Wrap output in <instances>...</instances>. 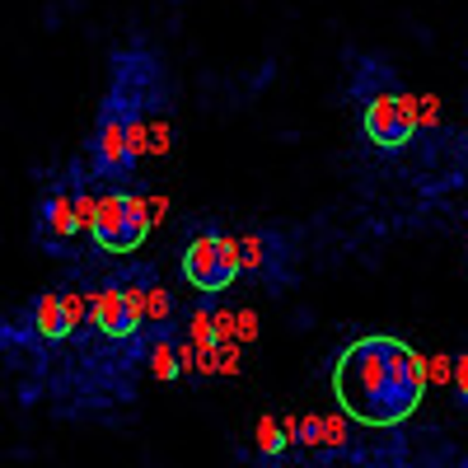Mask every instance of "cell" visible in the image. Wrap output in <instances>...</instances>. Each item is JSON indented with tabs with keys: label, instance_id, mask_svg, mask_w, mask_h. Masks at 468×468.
<instances>
[{
	"label": "cell",
	"instance_id": "cell-3",
	"mask_svg": "<svg viewBox=\"0 0 468 468\" xmlns=\"http://www.w3.org/2000/svg\"><path fill=\"white\" fill-rule=\"evenodd\" d=\"M154 216H150V202L136 197V192H99L94 202V216H90V239L103 249V253H136L145 244Z\"/></svg>",
	"mask_w": 468,
	"mask_h": 468
},
{
	"label": "cell",
	"instance_id": "cell-20",
	"mask_svg": "<svg viewBox=\"0 0 468 468\" xmlns=\"http://www.w3.org/2000/svg\"><path fill=\"white\" fill-rule=\"evenodd\" d=\"M450 384L459 388V399L468 403V356H459V361H454V379H450Z\"/></svg>",
	"mask_w": 468,
	"mask_h": 468
},
{
	"label": "cell",
	"instance_id": "cell-2",
	"mask_svg": "<svg viewBox=\"0 0 468 468\" xmlns=\"http://www.w3.org/2000/svg\"><path fill=\"white\" fill-rule=\"evenodd\" d=\"M145 108L136 94H112L103 117H99V127H94V165L99 174L108 178H122L136 169V160L145 154Z\"/></svg>",
	"mask_w": 468,
	"mask_h": 468
},
{
	"label": "cell",
	"instance_id": "cell-18",
	"mask_svg": "<svg viewBox=\"0 0 468 468\" xmlns=\"http://www.w3.org/2000/svg\"><path fill=\"white\" fill-rule=\"evenodd\" d=\"M417 117H421V127H436V122H441V99H436V94L417 99Z\"/></svg>",
	"mask_w": 468,
	"mask_h": 468
},
{
	"label": "cell",
	"instance_id": "cell-5",
	"mask_svg": "<svg viewBox=\"0 0 468 468\" xmlns=\"http://www.w3.org/2000/svg\"><path fill=\"white\" fill-rule=\"evenodd\" d=\"M361 127H366V141L375 150H403L417 127H421V117H417V94L408 90H379L366 99V112H361Z\"/></svg>",
	"mask_w": 468,
	"mask_h": 468
},
{
	"label": "cell",
	"instance_id": "cell-6",
	"mask_svg": "<svg viewBox=\"0 0 468 468\" xmlns=\"http://www.w3.org/2000/svg\"><path fill=\"white\" fill-rule=\"evenodd\" d=\"M90 324L103 337H132L145 324V291H136V286H99L90 295Z\"/></svg>",
	"mask_w": 468,
	"mask_h": 468
},
{
	"label": "cell",
	"instance_id": "cell-9",
	"mask_svg": "<svg viewBox=\"0 0 468 468\" xmlns=\"http://www.w3.org/2000/svg\"><path fill=\"white\" fill-rule=\"evenodd\" d=\"M150 375L154 379H178L183 375V366H178V346L174 342H150Z\"/></svg>",
	"mask_w": 468,
	"mask_h": 468
},
{
	"label": "cell",
	"instance_id": "cell-1",
	"mask_svg": "<svg viewBox=\"0 0 468 468\" xmlns=\"http://www.w3.org/2000/svg\"><path fill=\"white\" fill-rule=\"evenodd\" d=\"M333 399L361 426H403L426 399V361L403 337H356L333 366Z\"/></svg>",
	"mask_w": 468,
	"mask_h": 468
},
{
	"label": "cell",
	"instance_id": "cell-15",
	"mask_svg": "<svg viewBox=\"0 0 468 468\" xmlns=\"http://www.w3.org/2000/svg\"><path fill=\"white\" fill-rule=\"evenodd\" d=\"M445 379H454V361L450 356H431L426 361V384H445Z\"/></svg>",
	"mask_w": 468,
	"mask_h": 468
},
{
	"label": "cell",
	"instance_id": "cell-12",
	"mask_svg": "<svg viewBox=\"0 0 468 468\" xmlns=\"http://www.w3.org/2000/svg\"><path fill=\"white\" fill-rule=\"evenodd\" d=\"M61 304H66V324H70V333H80L85 319H90V295H85V291H61Z\"/></svg>",
	"mask_w": 468,
	"mask_h": 468
},
{
	"label": "cell",
	"instance_id": "cell-16",
	"mask_svg": "<svg viewBox=\"0 0 468 468\" xmlns=\"http://www.w3.org/2000/svg\"><path fill=\"white\" fill-rule=\"evenodd\" d=\"M295 441H304V445H324V417H304V421H300V431H295Z\"/></svg>",
	"mask_w": 468,
	"mask_h": 468
},
{
	"label": "cell",
	"instance_id": "cell-10",
	"mask_svg": "<svg viewBox=\"0 0 468 468\" xmlns=\"http://www.w3.org/2000/svg\"><path fill=\"white\" fill-rule=\"evenodd\" d=\"M291 436L282 431V421H271V417H258V450L271 459V454H286Z\"/></svg>",
	"mask_w": 468,
	"mask_h": 468
},
{
	"label": "cell",
	"instance_id": "cell-4",
	"mask_svg": "<svg viewBox=\"0 0 468 468\" xmlns=\"http://www.w3.org/2000/svg\"><path fill=\"white\" fill-rule=\"evenodd\" d=\"M239 271H244V262H239V244L225 239L220 229L197 234V239L183 249V282H187L192 291L220 295V291L234 286V277H239Z\"/></svg>",
	"mask_w": 468,
	"mask_h": 468
},
{
	"label": "cell",
	"instance_id": "cell-8",
	"mask_svg": "<svg viewBox=\"0 0 468 468\" xmlns=\"http://www.w3.org/2000/svg\"><path fill=\"white\" fill-rule=\"evenodd\" d=\"M28 319H33V337H37V342H61V337H70L61 291H43V295H37L33 309H28Z\"/></svg>",
	"mask_w": 468,
	"mask_h": 468
},
{
	"label": "cell",
	"instance_id": "cell-14",
	"mask_svg": "<svg viewBox=\"0 0 468 468\" xmlns=\"http://www.w3.org/2000/svg\"><path fill=\"white\" fill-rule=\"evenodd\" d=\"M187 342L192 346H216V324H211V314H192V324H187Z\"/></svg>",
	"mask_w": 468,
	"mask_h": 468
},
{
	"label": "cell",
	"instance_id": "cell-11",
	"mask_svg": "<svg viewBox=\"0 0 468 468\" xmlns=\"http://www.w3.org/2000/svg\"><path fill=\"white\" fill-rule=\"evenodd\" d=\"M169 314H174V300H169V291H165V286H150V291H145V319L165 328V324H169Z\"/></svg>",
	"mask_w": 468,
	"mask_h": 468
},
{
	"label": "cell",
	"instance_id": "cell-17",
	"mask_svg": "<svg viewBox=\"0 0 468 468\" xmlns=\"http://www.w3.org/2000/svg\"><path fill=\"white\" fill-rule=\"evenodd\" d=\"M234 337H239V342H253V337H258V319H253V309H239V314H234Z\"/></svg>",
	"mask_w": 468,
	"mask_h": 468
},
{
	"label": "cell",
	"instance_id": "cell-19",
	"mask_svg": "<svg viewBox=\"0 0 468 468\" xmlns=\"http://www.w3.org/2000/svg\"><path fill=\"white\" fill-rule=\"evenodd\" d=\"M211 324H216V342H234V314H229V309L211 314Z\"/></svg>",
	"mask_w": 468,
	"mask_h": 468
},
{
	"label": "cell",
	"instance_id": "cell-7",
	"mask_svg": "<svg viewBox=\"0 0 468 468\" xmlns=\"http://www.w3.org/2000/svg\"><path fill=\"white\" fill-rule=\"evenodd\" d=\"M80 183H57L43 207H37V244L48 249H70L75 239H80Z\"/></svg>",
	"mask_w": 468,
	"mask_h": 468
},
{
	"label": "cell",
	"instance_id": "cell-13",
	"mask_svg": "<svg viewBox=\"0 0 468 468\" xmlns=\"http://www.w3.org/2000/svg\"><path fill=\"white\" fill-rule=\"evenodd\" d=\"M262 258H267V239H262V234H244V239H239V262H244V271L262 267Z\"/></svg>",
	"mask_w": 468,
	"mask_h": 468
}]
</instances>
